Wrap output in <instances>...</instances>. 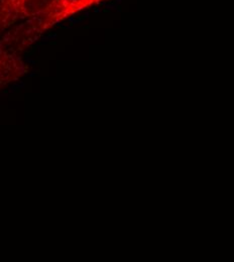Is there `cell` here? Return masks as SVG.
<instances>
[{"mask_svg":"<svg viewBox=\"0 0 234 262\" xmlns=\"http://www.w3.org/2000/svg\"><path fill=\"white\" fill-rule=\"evenodd\" d=\"M103 1L105 0H55L44 13L16 32L15 40L19 46H29L59 24Z\"/></svg>","mask_w":234,"mask_h":262,"instance_id":"6da1fadb","label":"cell"},{"mask_svg":"<svg viewBox=\"0 0 234 262\" xmlns=\"http://www.w3.org/2000/svg\"><path fill=\"white\" fill-rule=\"evenodd\" d=\"M55 0H0V36L14 27L16 32L44 13Z\"/></svg>","mask_w":234,"mask_h":262,"instance_id":"7a4b0ae2","label":"cell"},{"mask_svg":"<svg viewBox=\"0 0 234 262\" xmlns=\"http://www.w3.org/2000/svg\"><path fill=\"white\" fill-rule=\"evenodd\" d=\"M27 73V66L16 50L0 40V89L18 81Z\"/></svg>","mask_w":234,"mask_h":262,"instance_id":"3957f363","label":"cell"}]
</instances>
